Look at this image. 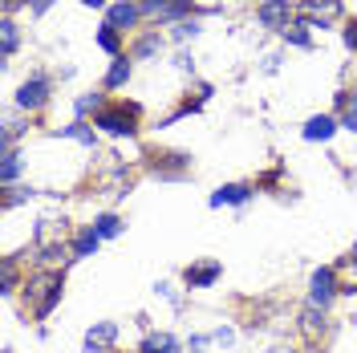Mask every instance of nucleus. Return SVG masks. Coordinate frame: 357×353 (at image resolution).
<instances>
[{
  "instance_id": "obj_1",
  "label": "nucleus",
  "mask_w": 357,
  "mask_h": 353,
  "mask_svg": "<svg viewBox=\"0 0 357 353\" xmlns=\"http://www.w3.org/2000/svg\"><path fill=\"white\" fill-rule=\"evenodd\" d=\"M24 288H29V292H24V301H29L33 317H49L53 305L61 301V276H57V272H41V276H33Z\"/></svg>"
},
{
  "instance_id": "obj_2",
  "label": "nucleus",
  "mask_w": 357,
  "mask_h": 353,
  "mask_svg": "<svg viewBox=\"0 0 357 353\" xmlns=\"http://www.w3.org/2000/svg\"><path fill=\"white\" fill-rule=\"evenodd\" d=\"M37 248H41L45 260H57L61 248H66V227L57 220H41L37 223Z\"/></svg>"
},
{
  "instance_id": "obj_3",
  "label": "nucleus",
  "mask_w": 357,
  "mask_h": 353,
  "mask_svg": "<svg viewBox=\"0 0 357 353\" xmlns=\"http://www.w3.org/2000/svg\"><path fill=\"white\" fill-rule=\"evenodd\" d=\"M134 118H138L134 106H106V110L98 114V126L110 134H134Z\"/></svg>"
},
{
  "instance_id": "obj_4",
  "label": "nucleus",
  "mask_w": 357,
  "mask_h": 353,
  "mask_svg": "<svg viewBox=\"0 0 357 353\" xmlns=\"http://www.w3.org/2000/svg\"><path fill=\"white\" fill-rule=\"evenodd\" d=\"M337 288H341V285H337V268H317V272H312V280H309V301L325 309V305L333 301Z\"/></svg>"
},
{
  "instance_id": "obj_5",
  "label": "nucleus",
  "mask_w": 357,
  "mask_h": 353,
  "mask_svg": "<svg viewBox=\"0 0 357 353\" xmlns=\"http://www.w3.org/2000/svg\"><path fill=\"white\" fill-rule=\"evenodd\" d=\"M301 13H305L309 21L329 24V21L341 17V0H301Z\"/></svg>"
},
{
  "instance_id": "obj_6",
  "label": "nucleus",
  "mask_w": 357,
  "mask_h": 353,
  "mask_svg": "<svg viewBox=\"0 0 357 353\" xmlns=\"http://www.w3.org/2000/svg\"><path fill=\"white\" fill-rule=\"evenodd\" d=\"M289 17H292L289 0H264L260 4V21L272 24V29H289Z\"/></svg>"
},
{
  "instance_id": "obj_7",
  "label": "nucleus",
  "mask_w": 357,
  "mask_h": 353,
  "mask_svg": "<svg viewBox=\"0 0 357 353\" xmlns=\"http://www.w3.org/2000/svg\"><path fill=\"white\" fill-rule=\"evenodd\" d=\"M114 341H118V325H114V321H102L98 329H89V333H86V350H89V353L110 350Z\"/></svg>"
},
{
  "instance_id": "obj_8",
  "label": "nucleus",
  "mask_w": 357,
  "mask_h": 353,
  "mask_svg": "<svg viewBox=\"0 0 357 353\" xmlns=\"http://www.w3.org/2000/svg\"><path fill=\"white\" fill-rule=\"evenodd\" d=\"M45 98H49V82H45V77H33V82H24L21 93H17V102H21V106H29V110L45 106Z\"/></svg>"
},
{
  "instance_id": "obj_9",
  "label": "nucleus",
  "mask_w": 357,
  "mask_h": 353,
  "mask_svg": "<svg viewBox=\"0 0 357 353\" xmlns=\"http://www.w3.org/2000/svg\"><path fill=\"white\" fill-rule=\"evenodd\" d=\"M317 309H321V305H309V309L301 313V333H305L309 345H317V341L325 337V317H321Z\"/></svg>"
},
{
  "instance_id": "obj_10",
  "label": "nucleus",
  "mask_w": 357,
  "mask_h": 353,
  "mask_svg": "<svg viewBox=\"0 0 357 353\" xmlns=\"http://www.w3.org/2000/svg\"><path fill=\"white\" fill-rule=\"evenodd\" d=\"M142 13L146 17H183V13H191V4L187 0H142Z\"/></svg>"
},
{
  "instance_id": "obj_11",
  "label": "nucleus",
  "mask_w": 357,
  "mask_h": 353,
  "mask_svg": "<svg viewBox=\"0 0 357 353\" xmlns=\"http://www.w3.org/2000/svg\"><path fill=\"white\" fill-rule=\"evenodd\" d=\"M337 285H341V292H357V248L349 256H341V264H337Z\"/></svg>"
},
{
  "instance_id": "obj_12",
  "label": "nucleus",
  "mask_w": 357,
  "mask_h": 353,
  "mask_svg": "<svg viewBox=\"0 0 357 353\" xmlns=\"http://www.w3.org/2000/svg\"><path fill=\"white\" fill-rule=\"evenodd\" d=\"M333 130H337V122L329 118V114H317V118L305 122V138H309V142H317V138L325 142V138H333Z\"/></svg>"
},
{
  "instance_id": "obj_13",
  "label": "nucleus",
  "mask_w": 357,
  "mask_h": 353,
  "mask_svg": "<svg viewBox=\"0 0 357 353\" xmlns=\"http://www.w3.org/2000/svg\"><path fill=\"white\" fill-rule=\"evenodd\" d=\"M220 280V264L211 260V264H195V268H187V285L191 288H207V285H215Z\"/></svg>"
},
{
  "instance_id": "obj_14",
  "label": "nucleus",
  "mask_w": 357,
  "mask_h": 353,
  "mask_svg": "<svg viewBox=\"0 0 357 353\" xmlns=\"http://www.w3.org/2000/svg\"><path fill=\"white\" fill-rule=\"evenodd\" d=\"M248 195H252L248 183H227V187H220V191L211 195V203H215V207H223V203H244Z\"/></svg>"
},
{
  "instance_id": "obj_15",
  "label": "nucleus",
  "mask_w": 357,
  "mask_h": 353,
  "mask_svg": "<svg viewBox=\"0 0 357 353\" xmlns=\"http://www.w3.org/2000/svg\"><path fill=\"white\" fill-rule=\"evenodd\" d=\"M142 353H178V341L171 333H151V337L142 341Z\"/></svg>"
},
{
  "instance_id": "obj_16",
  "label": "nucleus",
  "mask_w": 357,
  "mask_h": 353,
  "mask_svg": "<svg viewBox=\"0 0 357 353\" xmlns=\"http://www.w3.org/2000/svg\"><path fill=\"white\" fill-rule=\"evenodd\" d=\"M134 21H138L134 4H114L110 8V29H122V24H134Z\"/></svg>"
},
{
  "instance_id": "obj_17",
  "label": "nucleus",
  "mask_w": 357,
  "mask_h": 353,
  "mask_svg": "<svg viewBox=\"0 0 357 353\" xmlns=\"http://www.w3.org/2000/svg\"><path fill=\"white\" fill-rule=\"evenodd\" d=\"M93 232H98L102 240H110V236L122 232V220H118V216H98V220H93Z\"/></svg>"
},
{
  "instance_id": "obj_18",
  "label": "nucleus",
  "mask_w": 357,
  "mask_h": 353,
  "mask_svg": "<svg viewBox=\"0 0 357 353\" xmlns=\"http://www.w3.org/2000/svg\"><path fill=\"white\" fill-rule=\"evenodd\" d=\"M98 240H102V236H98L93 227H86V232H82V236L73 240V256H89V252L98 248Z\"/></svg>"
},
{
  "instance_id": "obj_19",
  "label": "nucleus",
  "mask_w": 357,
  "mask_h": 353,
  "mask_svg": "<svg viewBox=\"0 0 357 353\" xmlns=\"http://www.w3.org/2000/svg\"><path fill=\"white\" fill-rule=\"evenodd\" d=\"M126 77H130V61L122 57V61H114V66H110V73H106V86H110V89H118L122 82H126Z\"/></svg>"
},
{
  "instance_id": "obj_20",
  "label": "nucleus",
  "mask_w": 357,
  "mask_h": 353,
  "mask_svg": "<svg viewBox=\"0 0 357 353\" xmlns=\"http://www.w3.org/2000/svg\"><path fill=\"white\" fill-rule=\"evenodd\" d=\"M341 114H345V126L357 130V93H345L341 98Z\"/></svg>"
},
{
  "instance_id": "obj_21",
  "label": "nucleus",
  "mask_w": 357,
  "mask_h": 353,
  "mask_svg": "<svg viewBox=\"0 0 357 353\" xmlns=\"http://www.w3.org/2000/svg\"><path fill=\"white\" fill-rule=\"evenodd\" d=\"M305 29H309V24H289V29H280V33H284V41L309 49V33H305Z\"/></svg>"
},
{
  "instance_id": "obj_22",
  "label": "nucleus",
  "mask_w": 357,
  "mask_h": 353,
  "mask_svg": "<svg viewBox=\"0 0 357 353\" xmlns=\"http://www.w3.org/2000/svg\"><path fill=\"white\" fill-rule=\"evenodd\" d=\"M17 171H21L17 155H13V151H4V163H0V179H4V183H13V179H17Z\"/></svg>"
},
{
  "instance_id": "obj_23",
  "label": "nucleus",
  "mask_w": 357,
  "mask_h": 353,
  "mask_svg": "<svg viewBox=\"0 0 357 353\" xmlns=\"http://www.w3.org/2000/svg\"><path fill=\"white\" fill-rule=\"evenodd\" d=\"M61 134H69V138H77V142H86V147H93V130H89L86 122H73V126H66Z\"/></svg>"
},
{
  "instance_id": "obj_24",
  "label": "nucleus",
  "mask_w": 357,
  "mask_h": 353,
  "mask_svg": "<svg viewBox=\"0 0 357 353\" xmlns=\"http://www.w3.org/2000/svg\"><path fill=\"white\" fill-rule=\"evenodd\" d=\"M0 37H4V57H13V49H17V24L4 21L0 24Z\"/></svg>"
},
{
  "instance_id": "obj_25",
  "label": "nucleus",
  "mask_w": 357,
  "mask_h": 353,
  "mask_svg": "<svg viewBox=\"0 0 357 353\" xmlns=\"http://www.w3.org/2000/svg\"><path fill=\"white\" fill-rule=\"evenodd\" d=\"M98 45H102V49H106V53H118V33H114L110 24H106V29H102V33H98Z\"/></svg>"
},
{
  "instance_id": "obj_26",
  "label": "nucleus",
  "mask_w": 357,
  "mask_h": 353,
  "mask_svg": "<svg viewBox=\"0 0 357 353\" xmlns=\"http://www.w3.org/2000/svg\"><path fill=\"white\" fill-rule=\"evenodd\" d=\"M155 49H158V41H155V37H146V41H138V45H134V57H151Z\"/></svg>"
},
{
  "instance_id": "obj_27",
  "label": "nucleus",
  "mask_w": 357,
  "mask_h": 353,
  "mask_svg": "<svg viewBox=\"0 0 357 353\" xmlns=\"http://www.w3.org/2000/svg\"><path fill=\"white\" fill-rule=\"evenodd\" d=\"M199 29H195V21H183V24H175V41H187V37H195Z\"/></svg>"
},
{
  "instance_id": "obj_28",
  "label": "nucleus",
  "mask_w": 357,
  "mask_h": 353,
  "mask_svg": "<svg viewBox=\"0 0 357 353\" xmlns=\"http://www.w3.org/2000/svg\"><path fill=\"white\" fill-rule=\"evenodd\" d=\"M345 45H349V49H357V21L345 29Z\"/></svg>"
},
{
  "instance_id": "obj_29",
  "label": "nucleus",
  "mask_w": 357,
  "mask_h": 353,
  "mask_svg": "<svg viewBox=\"0 0 357 353\" xmlns=\"http://www.w3.org/2000/svg\"><path fill=\"white\" fill-rule=\"evenodd\" d=\"M29 4H33V13H45V8H49L53 0H29Z\"/></svg>"
},
{
  "instance_id": "obj_30",
  "label": "nucleus",
  "mask_w": 357,
  "mask_h": 353,
  "mask_svg": "<svg viewBox=\"0 0 357 353\" xmlns=\"http://www.w3.org/2000/svg\"><path fill=\"white\" fill-rule=\"evenodd\" d=\"M82 4H89V8H98V4H106V0H82Z\"/></svg>"
},
{
  "instance_id": "obj_31",
  "label": "nucleus",
  "mask_w": 357,
  "mask_h": 353,
  "mask_svg": "<svg viewBox=\"0 0 357 353\" xmlns=\"http://www.w3.org/2000/svg\"><path fill=\"white\" fill-rule=\"evenodd\" d=\"M268 353H292V350H280V345H276V350H268Z\"/></svg>"
}]
</instances>
